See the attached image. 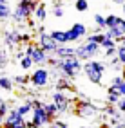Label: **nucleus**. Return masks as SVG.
<instances>
[{
	"instance_id": "f257e3e1",
	"label": "nucleus",
	"mask_w": 125,
	"mask_h": 128,
	"mask_svg": "<svg viewBox=\"0 0 125 128\" xmlns=\"http://www.w3.org/2000/svg\"><path fill=\"white\" fill-rule=\"evenodd\" d=\"M40 2H36V0H18V4H16L15 7V11H13V20L15 22H26L29 16L36 11V7H38Z\"/></svg>"
},
{
	"instance_id": "f03ea898",
	"label": "nucleus",
	"mask_w": 125,
	"mask_h": 128,
	"mask_svg": "<svg viewBox=\"0 0 125 128\" xmlns=\"http://www.w3.org/2000/svg\"><path fill=\"white\" fill-rule=\"evenodd\" d=\"M83 72H85L87 80L91 83H96L100 85L103 80V72H105V65L102 62H94V60H87L83 63Z\"/></svg>"
},
{
	"instance_id": "7ed1b4c3",
	"label": "nucleus",
	"mask_w": 125,
	"mask_h": 128,
	"mask_svg": "<svg viewBox=\"0 0 125 128\" xmlns=\"http://www.w3.org/2000/svg\"><path fill=\"white\" fill-rule=\"evenodd\" d=\"M100 50H102V45H100V44L85 40L82 45L76 47V56L82 60V62H87V60H93L94 56H98Z\"/></svg>"
},
{
	"instance_id": "20e7f679",
	"label": "nucleus",
	"mask_w": 125,
	"mask_h": 128,
	"mask_svg": "<svg viewBox=\"0 0 125 128\" xmlns=\"http://www.w3.org/2000/svg\"><path fill=\"white\" fill-rule=\"evenodd\" d=\"M38 47H42L47 54H56L60 44L51 36V32H38Z\"/></svg>"
},
{
	"instance_id": "39448f33",
	"label": "nucleus",
	"mask_w": 125,
	"mask_h": 128,
	"mask_svg": "<svg viewBox=\"0 0 125 128\" xmlns=\"http://www.w3.org/2000/svg\"><path fill=\"white\" fill-rule=\"evenodd\" d=\"M49 80H51V72H49L47 69H44V67H38V69L33 72V76H31V85L36 87V88H44L49 83Z\"/></svg>"
},
{
	"instance_id": "423d86ee",
	"label": "nucleus",
	"mask_w": 125,
	"mask_h": 128,
	"mask_svg": "<svg viewBox=\"0 0 125 128\" xmlns=\"http://www.w3.org/2000/svg\"><path fill=\"white\" fill-rule=\"evenodd\" d=\"M87 34V27L83 24H73V27L67 31V36H69V42H80L83 36Z\"/></svg>"
},
{
	"instance_id": "0eeeda50",
	"label": "nucleus",
	"mask_w": 125,
	"mask_h": 128,
	"mask_svg": "<svg viewBox=\"0 0 125 128\" xmlns=\"http://www.w3.org/2000/svg\"><path fill=\"white\" fill-rule=\"evenodd\" d=\"M53 101L56 103V106H58V112L60 114H64V112H67V108H69V98L65 96V94L62 92V90H56V92H53Z\"/></svg>"
},
{
	"instance_id": "6e6552de",
	"label": "nucleus",
	"mask_w": 125,
	"mask_h": 128,
	"mask_svg": "<svg viewBox=\"0 0 125 128\" xmlns=\"http://www.w3.org/2000/svg\"><path fill=\"white\" fill-rule=\"evenodd\" d=\"M33 121H35L38 126H44L47 123H51L53 117L44 110V106H40V108H33Z\"/></svg>"
},
{
	"instance_id": "1a4fd4ad",
	"label": "nucleus",
	"mask_w": 125,
	"mask_h": 128,
	"mask_svg": "<svg viewBox=\"0 0 125 128\" xmlns=\"http://www.w3.org/2000/svg\"><path fill=\"white\" fill-rule=\"evenodd\" d=\"M76 114L80 117H89V116L98 114V108L94 105H91L89 101H80V103L76 105Z\"/></svg>"
},
{
	"instance_id": "9d476101",
	"label": "nucleus",
	"mask_w": 125,
	"mask_h": 128,
	"mask_svg": "<svg viewBox=\"0 0 125 128\" xmlns=\"http://www.w3.org/2000/svg\"><path fill=\"white\" fill-rule=\"evenodd\" d=\"M20 42H22V34L18 31H6L4 32V44H6V47L16 49V45H18Z\"/></svg>"
},
{
	"instance_id": "9b49d317",
	"label": "nucleus",
	"mask_w": 125,
	"mask_h": 128,
	"mask_svg": "<svg viewBox=\"0 0 125 128\" xmlns=\"http://www.w3.org/2000/svg\"><path fill=\"white\" fill-rule=\"evenodd\" d=\"M54 67H58V69H60V72H62V76L69 78L71 81H73V80L78 76V70H74L73 67H69L67 63H65V60H58V63H56Z\"/></svg>"
},
{
	"instance_id": "f8f14e48",
	"label": "nucleus",
	"mask_w": 125,
	"mask_h": 128,
	"mask_svg": "<svg viewBox=\"0 0 125 128\" xmlns=\"http://www.w3.org/2000/svg\"><path fill=\"white\" fill-rule=\"evenodd\" d=\"M33 62H35V65H38V67H44L45 63H47V60H49V54L45 52L42 47H35V52H33Z\"/></svg>"
},
{
	"instance_id": "ddd939ff",
	"label": "nucleus",
	"mask_w": 125,
	"mask_h": 128,
	"mask_svg": "<svg viewBox=\"0 0 125 128\" xmlns=\"http://www.w3.org/2000/svg\"><path fill=\"white\" fill-rule=\"evenodd\" d=\"M56 56L60 58V60L76 56V47H64V45H60V47H58V50H56Z\"/></svg>"
},
{
	"instance_id": "4468645a",
	"label": "nucleus",
	"mask_w": 125,
	"mask_h": 128,
	"mask_svg": "<svg viewBox=\"0 0 125 128\" xmlns=\"http://www.w3.org/2000/svg\"><path fill=\"white\" fill-rule=\"evenodd\" d=\"M120 99H121V94H120V90L111 85V87L107 88V101H109V103H112V105H116Z\"/></svg>"
},
{
	"instance_id": "2eb2a0df",
	"label": "nucleus",
	"mask_w": 125,
	"mask_h": 128,
	"mask_svg": "<svg viewBox=\"0 0 125 128\" xmlns=\"http://www.w3.org/2000/svg\"><path fill=\"white\" fill-rule=\"evenodd\" d=\"M51 36L58 42L60 45H65V44H69V36H67V31H60V29H56V31H51Z\"/></svg>"
},
{
	"instance_id": "dca6fc26",
	"label": "nucleus",
	"mask_w": 125,
	"mask_h": 128,
	"mask_svg": "<svg viewBox=\"0 0 125 128\" xmlns=\"http://www.w3.org/2000/svg\"><path fill=\"white\" fill-rule=\"evenodd\" d=\"M0 90H6V92L13 90V80L7 78L6 74H0Z\"/></svg>"
},
{
	"instance_id": "f3484780",
	"label": "nucleus",
	"mask_w": 125,
	"mask_h": 128,
	"mask_svg": "<svg viewBox=\"0 0 125 128\" xmlns=\"http://www.w3.org/2000/svg\"><path fill=\"white\" fill-rule=\"evenodd\" d=\"M9 16H13V9L9 7V4H0V20H7Z\"/></svg>"
},
{
	"instance_id": "a211bd4d",
	"label": "nucleus",
	"mask_w": 125,
	"mask_h": 128,
	"mask_svg": "<svg viewBox=\"0 0 125 128\" xmlns=\"http://www.w3.org/2000/svg\"><path fill=\"white\" fill-rule=\"evenodd\" d=\"M56 90H71V83H69V78H65V76L58 78V80H56Z\"/></svg>"
},
{
	"instance_id": "6ab92c4d",
	"label": "nucleus",
	"mask_w": 125,
	"mask_h": 128,
	"mask_svg": "<svg viewBox=\"0 0 125 128\" xmlns=\"http://www.w3.org/2000/svg\"><path fill=\"white\" fill-rule=\"evenodd\" d=\"M44 110H45V112H47L49 116H51L53 119H54L58 114H60V112H58V106H56L54 101H51V103H44Z\"/></svg>"
},
{
	"instance_id": "aec40b11",
	"label": "nucleus",
	"mask_w": 125,
	"mask_h": 128,
	"mask_svg": "<svg viewBox=\"0 0 125 128\" xmlns=\"http://www.w3.org/2000/svg\"><path fill=\"white\" fill-rule=\"evenodd\" d=\"M35 16H36V20L38 22H44L45 20V16H47V9H45V4H38V7H36V11H35Z\"/></svg>"
},
{
	"instance_id": "412c9836",
	"label": "nucleus",
	"mask_w": 125,
	"mask_h": 128,
	"mask_svg": "<svg viewBox=\"0 0 125 128\" xmlns=\"http://www.w3.org/2000/svg\"><path fill=\"white\" fill-rule=\"evenodd\" d=\"M87 40L89 42H96V44H100L102 45V42L105 40V32H91V34H87Z\"/></svg>"
},
{
	"instance_id": "4be33fe9",
	"label": "nucleus",
	"mask_w": 125,
	"mask_h": 128,
	"mask_svg": "<svg viewBox=\"0 0 125 128\" xmlns=\"http://www.w3.org/2000/svg\"><path fill=\"white\" fill-rule=\"evenodd\" d=\"M22 117H24V116L18 112V108H11V110H9V114L6 116V119H7V121H11V123H15V121H20Z\"/></svg>"
},
{
	"instance_id": "5701e85b",
	"label": "nucleus",
	"mask_w": 125,
	"mask_h": 128,
	"mask_svg": "<svg viewBox=\"0 0 125 128\" xmlns=\"http://www.w3.org/2000/svg\"><path fill=\"white\" fill-rule=\"evenodd\" d=\"M94 25H96L98 29H107V16L94 14Z\"/></svg>"
},
{
	"instance_id": "b1692460",
	"label": "nucleus",
	"mask_w": 125,
	"mask_h": 128,
	"mask_svg": "<svg viewBox=\"0 0 125 128\" xmlns=\"http://www.w3.org/2000/svg\"><path fill=\"white\" fill-rule=\"evenodd\" d=\"M33 65H35V62H33V58H31V56H24V58L20 60V67H22L24 70H29Z\"/></svg>"
},
{
	"instance_id": "393cba45",
	"label": "nucleus",
	"mask_w": 125,
	"mask_h": 128,
	"mask_svg": "<svg viewBox=\"0 0 125 128\" xmlns=\"http://www.w3.org/2000/svg\"><path fill=\"white\" fill-rule=\"evenodd\" d=\"M121 22V18L120 16H116V14H109L107 16V29H111V27H116Z\"/></svg>"
},
{
	"instance_id": "a878e982",
	"label": "nucleus",
	"mask_w": 125,
	"mask_h": 128,
	"mask_svg": "<svg viewBox=\"0 0 125 128\" xmlns=\"http://www.w3.org/2000/svg\"><path fill=\"white\" fill-rule=\"evenodd\" d=\"M112 47H118V42H116L114 38H105L102 42V49L107 50V49H112Z\"/></svg>"
},
{
	"instance_id": "bb28decb",
	"label": "nucleus",
	"mask_w": 125,
	"mask_h": 128,
	"mask_svg": "<svg viewBox=\"0 0 125 128\" xmlns=\"http://www.w3.org/2000/svg\"><path fill=\"white\" fill-rule=\"evenodd\" d=\"M16 108H18V112H20L22 116H26V114H29L31 110H33V103H31V101H27V103H22L20 106H16Z\"/></svg>"
},
{
	"instance_id": "cd10ccee",
	"label": "nucleus",
	"mask_w": 125,
	"mask_h": 128,
	"mask_svg": "<svg viewBox=\"0 0 125 128\" xmlns=\"http://www.w3.org/2000/svg\"><path fill=\"white\" fill-rule=\"evenodd\" d=\"M74 7H76V11L85 13L89 9V4H87V0H76V2H74Z\"/></svg>"
},
{
	"instance_id": "c85d7f7f",
	"label": "nucleus",
	"mask_w": 125,
	"mask_h": 128,
	"mask_svg": "<svg viewBox=\"0 0 125 128\" xmlns=\"http://www.w3.org/2000/svg\"><path fill=\"white\" fill-rule=\"evenodd\" d=\"M116 50H118V52H116V56L120 58L121 65H125V45H123V44H120L118 47H116Z\"/></svg>"
},
{
	"instance_id": "c756f323",
	"label": "nucleus",
	"mask_w": 125,
	"mask_h": 128,
	"mask_svg": "<svg viewBox=\"0 0 125 128\" xmlns=\"http://www.w3.org/2000/svg\"><path fill=\"white\" fill-rule=\"evenodd\" d=\"M16 85H26L31 81V76H15V80H13Z\"/></svg>"
},
{
	"instance_id": "7c9ffc66",
	"label": "nucleus",
	"mask_w": 125,
	"mask_h": 128,
	"mask_svg": "<svg viewBox=\"0 0 125 128\" xmlns=\"http://www.w3.org/2000/svg\"><path fill=\"white\" fill-rule=\"evenodd\" d=\"M53 14H54V18H62V16H64V7H62V4H54Z\"/></svg>"
},
{
	"instance_id": "2f4dec72",
	"label": "nucleus",
	"mask_w": 125,
	"mask_h": 128,
	"mask_svg": "<svg viewBox=\"0 0 125 128\" xmlns=\"http://www.w3.org/2000/svg\"><path fill=\"white\" fill-rule=\"evenodd\" d=\"M109 65L112 67V69H120L121 62H120V58H118V56H112V58H111V62H109Z\"/></svg>"
},
{
	"instance_id": "473e14b6",
	"label": "nucleus",
	"mask_w": 125,
	"mask_h": 128,
	"mask_svg": "<svg viewBox=\"0 0 125 128\" xmlns=\"http://www.w3.org/2000/svg\"><path fill=\"white\" fill-rule=\"evenodd\" d=\"M121 83H123V76H114V78L111 80V85H112V87H116V88H118Z\"/></svg>"
},
{
	"instance_id": "72a5a7b5",
	"label": "nucleus",
	"mask_w": 125,
	"mask_h": 128,
	"mask_svg": "<svg viewBox=\"0 0 125 128\" xmlns=\"http://www.w3.org/2000/svg\"><path fill=\"white\" fill-rule=\"evenodd\" d=\"M6 65H7V54L6 50H0V69H4Z\"/></svg>"
},
{
	"instance_id": "f704fd0d",
	"label": "nucleus",
	"mask_w": 125,
	"mask_h": 128,
	"mask_svg": "<svg viewBox=\"0 0 125 128\" xmlns=\"http://www.w3.org/2000/svg\"><path fill=\"white\" fill-rule=\"evenodd\" d=\"M9 110H11V108L7 106V103H6V101H4L2 105H0V112H2L4 116H7V114H9Z\"/></svg>"
},
{
	"instance_id": "c9c22d12",
	"label": "nucleus",
	"mask_w": 125,
	"mask_h": 128,
	"mask_svg": "<svg viewBox=\"0 0 125 128\" xmlns=\"http://www.w3.org/2000/svg\"><path fill=\"white\" fill-rule=\"evenodd\" d=\"M116 106H118L121 112H125V96H121V99L118 101V103H116Z\"/></svg>"
},
{
	"instance_id": "e433bc0d",
	"label": "nucleus",
	"mask_w": 125,
	"mask_h": 128,
	"mask_svg": "<svg viewBox=\"0 0 125 128\" xmlns=\"http://www.w3.org/2000/svg\"><path fill=\"white\" fill-rule=\"evenodd\" d=\"M116 52H118V50H116V47L107 49V50H105V56H107V58H112V56H116Z\"/></svg>"
},
{
	"instance_id": "4c0bfd02",
	"label": "nucleus",
	"mask_w": 125,
	"mask_h": 128,
	"mask_svg": "<svg viewBox=\"0 0 125 128\" xmlns=\"http://www.w3.org/2000/svg\"><path fill=\"white\" fill-rule=\"evenodd\" d=\"M31 103H33V108H40V106H44V103H42V101H31Z\"/></svg>"
},
{
	"instance_id": "58836bf2",
	"label": "nucleus",
	"mask_w": 125,
	"mask_h": 128,
	"mask_svg": "<svg viewBox=\"0 0 125 128\" xmlns=\"http://www.w3.org/2000/svg\"><path fill=\"white\" fill-rule=\"evenodd\" d=\"M58 60H60V58H58ZM58 60H54V58H49V60H47V65H51V67H54V65L58 63Z\"/></svg>"
},
{
	"instance_id": "ea45409f",
	"label": "nucleus",
	"mask_w": 125,
	"mask_h": 128,
	"mask_svg": "<svg viewBox=\"0 0 125 128\" xmlns=\"http://www.w3.org/2000/svg\"><path fill=\"white\" fill-rule=\"evenodd\" d=\"M56 126H60V128H67V123H64V121H54Z\"/></svg>"
},
{
	"instance_id": "a19ab883",
	"label": "nucleus",
	"mask_w": 125,
	"mask_h": 128,
	"mask_svg": "<svg viewBox=\"0 0 125 128\" xmlns=\"http://www.w3.org/2000/svg\"><path fill=\"white\" fill-rule=\"evenodd\" d=\"M4 123H6V116L0 112V128H4Z\"/></svg>"
},
{
	"instance_id": "79ce46f5",
	"label": "nucleus",
	"mask_w": 125,
	"mask_h": 128,
	"mask_svg": "<svg viewBox=\"0 0 125 128\" xmlns=\"http://www.w3.org/2000/svg\"><path fill=\"white\" fill-rule=\"evenodd\" d=\"M29 38H31V34H22V42H29Z\"/></svg>"
},
{
	"instance_id": "37998d69",
	"label": "nucleus",
	"mask_w": 125,
	"mask_h": 128,
	"mask_svg": "<svg viewBox=\"0 0 125 128\" xmlns=\"http://www.w3.org/2000/svg\"><path fill=\"white\" fill-rule=\"evenodd\" d=\"M27 25H29V27H31V29H35V27H36V24H35V22H33V20H29V22H27Z\"/></svg>"
},
{
	"instance_id": "c03bdc74",
	"label": "nucleus",
	"mask_w": 125,
	"mask_h": 128,
	"mask_svg": "<svg viewBox=\"0 0 125 128\" xmlns=\"http://www.w3.org/2000/svg\"><path fill=\"white\" fill-rule=\"evenodd\" d=\"M123 2H125V0H112V4H120V6H121Z\"/></svg>"
},
{
	"instance_id": "a18cd8bd",
	"label": "nucleus",
	"mask_w": 125,
	"mask_h": 128,
	"mask_svg": "<svg viewBox=\"0 0 125 128\" xmlns=\"http://www.w3.org/2000/svg\"><path fill=\"white\" fill-rule=\"evenodd\" d=\"M121 9H123V16H125V2L121 4Z\"/></svg>"
},
{
	"instance_id": "49530a36",
	"label": "nucleus",
	"mask_w": 125,
	"mask_h": 128,
	"mask_svg": "<svg viewBox=\"0 0 125 128\" xmlns=\"http://www.w3.org/2000/svg\"><path fill=\"white\" fill-rule=\"evenodd\" d=\"M120 44H123V45H125V36H123V38L120 40Z\"/></svg>"
},
{
	"instance_id": "de8ad7c7",
	"label": "nucleus",
	"mask_w": 125,
	"mask_h": 128,
	"mask_svg": "<svg viewBox=\"0 0 125 128\" xmlns=\"http://www.w3.org/2000/svg\"><path fill=\"white\" fill-rule=\"evenodd\" d=\"M121 76H123V80H125V67H123V72H121Z\"/></svg>"
},
{
	"instance_id": "09e8293b",
	"label": "nucleus",
	"mask_w": 125,
	"mask_h": 128,
	"mask_svg": "<svg viewBox=\"0 0 125 128\" xmlns=\"http://www.w3.org/2000/svg\"><path fill=\"white\" fill-rule=\"evenodd\" d=\"M6 2H7V0H0V4H6Z\"/></svg>"
},
{
	"instance_id": "8fccbe9b",
	"label": "nucleus",
	"mask_w": 125,
	"mask_h": 128,
	"mask_svg": "<svg viewBox=\"0 0 125 128\" xmlns=\"http://www.w3.org/2000/svg\"><path fill=\"white\" fill-rule=\"evenodd\" d=\"M51 128H60V126H56V124H53V126H51Z\"/></svg>"
},
{
	"instance_id": "3c124183",
	"label": "nucleus",
	"mask_w": 125,
	"mask_h": 128,
	"mask_svg": "<svg viewBox=\"0 0 125 128\" xmlns=\"http://www.w3.org/2000/svg\"><path fill=\"white\" fill-rule=\"evenodd\" d=\"M2 103H4V99H0V105H2Z\"/></svg>"
},
{
	"instance_id": "603ef678",
	"label": "nucleus",
	"mask_w": 125,
	"mask_h": 128,
	"mask_svg": "<svg viewBox=\"0 0 125 128\" xmlns=\"http://www.w3.org/2000/svg\"><path fill=\"white\" fill-rule=\"evenodd\" d=\"M112 128H120V124H118V126H112Z\"/></svg>"
},
{
	"instance_id": "864d4df0",
	"label": "nucleus",
	"mask_w": 125,
	"mask_h": 128,
	"mask_svg": "<svg viewBox=\"0 0 125 128\" xmlns=\"http://www.w3.org/2000/svg\"><path fill=\"white\" fill-rule=\"evenodd\" d=\"M80 128H83V126H80Z\"/></svg>"
}]
</instances>
